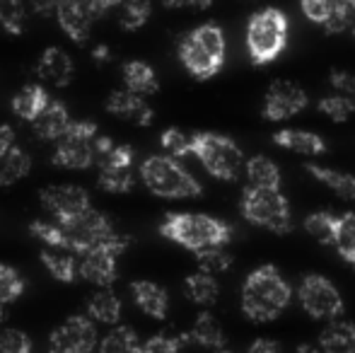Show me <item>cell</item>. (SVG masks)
<instances>
[{
  "mask_svg": "<svg viewBox=\"0 0 355 353\" xmlns=\"http://www.w3.org/2000/svg\"><path fill=\"white\" fill-rule=\"evenodd\" d=\"M288 15L281 8H263L247 22V51L254 66L276 61L288 46Z\"/></svg>",
  "mask_w": 355,
  "mask_h": 353,
  "instance_id": "4",
  "label": "cell"
},
{
  "mask_svg": "<svg viewBox=\"0 0 355 353\" xmlns=\"http://www.w3.org/2000/svg\"><path fill=\"white\" fill-rule=\"evenodd\" d=\"M249 3H259V0H249Z\"/></svg>",
  "mask_w": 355,
  "mask_h": 353,
  "instance_id": "56",
  "label": "cell"
},
{
  "mask_svg": "<svg viewBox=\"0 0 355 353\" xmlns=\"http://www.w3.org/2000/svg\"><path fill=\"white\" fill-rule=\"evenodd\" d=\"M218 353H232V351H225V349H223V351H218Z\"/></svg>",
  "mask_w": 355,
  "mask_h": 353,
  "instance_id": "54",
  "label": "cell"
},
{
  "mask_svg": "<svg viewBox=\"0 0 355 353\" xmlns=\"http://www.w3.org/2000/svg\"><path fill=\"white\" fill-rule=\"evenodd\" d=\"M329 80H331L334 94H341V97L351 99V102L355 104V76H353V73H346V71H331Z\"/></svg>",
  "mask_w": 355,
  "mask_h": 353,
  "instance_id": "45",
  "label": "cell"
},
{
  "mask_svg": "<svg viewBox=\"0 0 355 353\" xmlns=\"http://www.w3.org/2000/svg\"><path fill=\"white\" fill-rule=\"evenodd\" d=\"M319 112L327 114L331 121H348V117L355 114V104L341 94H329L319 102Z\"/></svg>",
  "mask_w": 355,
  "mask_h": 353,
  "instance_id": "41",
  "label": "cell"
},
{
  "mask_svg": "<svg viewBox=\"0 0 355 353\" xmlns=\"http://www.w3.org/2000/svg\"><path fill=\"white\" fill-rule=\"evenodd\" d=\"M24 293V281L17 268L0 264V305H10Z\"/></svg>",
  "mask_w": 355,
  "mask_h": 353,
  "instance_id": "39",
  "label": "cell"
},
{
  "mask_svg": "<svg viewBox=\"0 0 355 353\" xmlns=\"http://www.w3.org/2000/svg\"><path fill=\"white\" fill-rule=\"evenodd\" d=\"M97 346V329L87 315H73L49 336V353H92Z\"/></svg>",
  "mask_w": 355,
  "mask_h": 353,
  "instance_id": "13",
  "label": "cell"
},
{
  "mask_svg": "<svg viewBox=\"0 0 355 353\" xmlns=\"http://www.w3.org/2000/svg\"><path fill=\"white\" fill-rule=\"evenodd\" d=\"M136 153L128 143H114L109 136L94 141V165L99 170V187L112 193H126L136 187Z\"/></svg>",
  "mask_w": 355,
  "mask_h": 353,
  "instance_id": "6",
  "label": "cell"
},
{
  "mask_svg": "<svg viewBox=\"0 0 355 353\" xmlns=\"http://www.w3.org/2000/svg\"><path fill=\"white\" fill-rule=\"evenodd\" d=\"M141 349L138 334L131 327H114L102 341H99V351L102 353H136Z\"/></svg>",
  "mask_w": 355,
  "mask_h": 353,
  "instance_id": "34",
  "label": "cell"
},
{
  "mask_svg": "<svg viewBox=\"0 0 355 353\" xmlns=\"http://www.w3.org/2000/svg\"><path fill=\"white\" fill-rule=\"evenodd\" d=\"M121 298L112 291V288H97L92 295L87 298V317L99 325H116L121 320Z\"/></svg>",
  "mask_w": 355,
  "mask_h": 353,
  "instance_id": "21",
  "label": "cell"
},
{
  "mask_svg": "<svg viewBox=\"0 0 355 353\" xmlns=\"http://www.w3.org/2000/svg\"><path fill=\"white\" fill-rule=\"evenodd\" d=\"M234 257L225 252V247H211V250H201L196 252V264L203 273H225L230 266H232Z\"/></svg>",
  "mask_w": 355,
  "mask_h": 353,
  "instance_id": "38",
  "label": "cell"
},
{
  "mask_svg": "<svg viewBox=\"0 0 355 353\" xmlns=\"http://www.w3.org/2000/svg\"><path fill=\"white\" fill-rule=\"evenodd\" d=\"M71 121L73 119H71V112H68L66 104L58 102V99H49V104L42 109V114L32 121L34 136H37L39 141L56 143L58 138L68 131Z\"/></svg>",
  "mask_w": 355,
  "mask_h": 353,
  "instance_id": "18",
  "label": "cell"
},
{
  "mask_svg": "<svg viewBox=\"0 0 355 353\" xmlns=\"http://www.w3.org/2000/svg\"><path fill=\"white\" fill-rule=\"evenodd\" d=\"M159 143H162L164 153H167L169 157H174V160L191 155V136L184 133L182 128H167V131H162Z\"/></svg>",
  "mask_w": 355,
  "mask_h": 353,
  "instance_id": "40",
  "label": "cell"
},
{
  "mask_svg": "<svg viewBox=\"0 0 355 353\" xmlns=\"http://www.w3.org/2000/svg\"><path fill=\"white\" fill-rule=\"evenodd\" d=\"M119 24L126 32H136L150 19L153 12V0H121L119 3Z\"/></svg>",
  "mask_w": 355,
  "mask_h": 353,
  "instance_id": "33",
  "label": "cell"
},
{
  "mask_svg": "<svg viewBox=\"0 0 355 353\" xmlns=\"http://www.w3.org/2000/svg\"><path fill=\"white\" fill-rule=\"evenodd\" d=\"M27 3L37 15H53L58 0H27Z\"/></svg>",
  "mask_w": 355,
  "mask_h": 353,
  "instance_id": "50",
  "label": "cell"
},
{
  "mask_svg": "<svg viewBox=\"0 0 355 353\" xmlns=\"http://www.w3.org/2000/svg\"><path fill=\"white\" fill-rule=\"evenodd\" d=\"M191 155L201 160L206 172H211L215 179H225V182H234L244 167L242 148L223 133H191Z\"/></svg>",
  "mask_w": 355,
  "mask_h": 353,
  "instance_id": "7",
  "label": "cell"
},
{
  "mask_svg": "<svg viewBox=\"0 0 355 353\" xmlns=\"http://www.w3.org/2000/svg\"><path fill=\"white\" fill-rule=\"evenodd\" d=\"M136 353H141V349H138V351H136Z\"/></svg>",
  "mask_w": 355,
  "mask_h": 353,
  "instance_id": "57",
  "label": "cell"
},
{
  "mask_svg": "<svg viewBox=\"0 0 355 353\" xmlns=\"http://www.w3.org/2000/svg\"><path fill=\"white\" fill-rule=\"evenodd\" d=\"M355 22V0H334L331 12H329L327 22L322 24L329 34H343L353 27Z\"/></svg>",
  "mask_w": 355,
  "mask_h": 353,
  "instance_id": "35",
  "label": "cell"
},
{
  "mask_svg": "<svg viewBox=\"0 0 355 353\" xmlns=\"http://www.w3.org/2000/svg\"><path fill=\"white\" fill-rule=\"evenodd\" d=\"M56 225L61 230L63 247H68L75 255H85L87 250L114 240L119 235L114 230L112 221L94 208H87V211H83L75 218H68V221H56Z\"/></svg>",
  "mask_w": 355,
  "mask_h": 353,
  "instance_id": "9",
  "label": "cell"
},
{
  "mask_svg": "<svg viewBox=\"0 0 355 353\" xmlns=\"http://www.w3.org/2000/svg\"><path fill=\"white\" fill-rule=\"evenodd\" d=\"M99 128L94 121H71L68 131L56 141L51 162L63 170H87L94 165V141Z\"/></svg>",
  "mask_w": 355,
  "mask_h": 353,
  "instance_id": "10",
  "label": "cell"
},
{
  "mask_svg": "<svg viewBox=\"0 0 355 353\" xmlns=\"http://www.w3.org/2000/svg\"><path fill=\"white\" fill-rule=\"evenodd\" d=\"M37 73H39V80L42 83H49L53 87H66L71 85L73 80V61L63 49L58 46H49L46 51L42 53L37 63Z\"/></svg>",
  "mask_w": 355,
  "mask_h": 353,
  "instance_id": "19",
  "label": "cell"
},
{
  "mask_svg": "<svg viewBox=\"0 0 355 353\" xmlns=\"http://www.w3.org/2000/svg\"><path fill=\"white\" fill-rule=\"evenodd\" d=\"M247 177L252 187H266V189H281V170L273 160L263 155H257L247 160Z\"/></svg>",
  "mask_w": 355,
  "mask_h": 353,
  "instance_id": "31",
  "label": "cell"
},
{
  "mask_svg": "<svg viewBox=\"0 0 355 353\" xmlns=\"http://www.w3.org/2000/svg\"><path fill=\"white\" fill-rule=\"evenodd\" d=\"M42 261L56 281L73 283L78 278V255L66 247H44Z\"/></svg>",
  "mask_w": 355,
  "mask_h": 353,
  "instance_id": "25",
  "label": "cell"
},
{
  "mask_svg": "<svg viewBox=\"0 0 355 353\" xmlns=\"http://www.w3.org/2000/svg\"><path fill=\"white\" fill-rule=\"evenodd\" d=\"M143 184L162 198H193L201 196L203 187L187 167L179 165V160L169 155H150L141 162Z\"/></svg>",
  "mask_w": 355,
  "mask_h": 353,
  "instance_id": "5",
  "label": "cell"
},
{
  "mask_svg": "<svg viewBox=\"0 0 355 353\" xmlns=\"http://www.w3.org/2000/svg\"><path fill=\"white\" fill-rule=\"evenodd\" d=\"M39 201L51 213V221H68V218H75L92 208L89 193L75 184H51L39 191Z\"/></svg>",
  "mask_w": 355,
  "mask_h": 353,
  "instance_id": "14",
  "label": "cell"
},
{
  "mask_svg": "<svg viewBox=\"0 0 355 353\" xmlns=\"http://www.w3.org/2000/svg\"><path fill=\"white\" fill-rule=\"evenodd\" d=\"M126 247H128L126 235H116L114 240L92 247V250H87L85 255H80L78 273L85 278V281L94 283L97 288H109L114 281H116L119 257L123 255Z\"/></svg>",
  "mask_w": 355,
  "mask_h": 353,
  "instance_id": "12",
  "label": "cell"
},
{
  "mask_svg": "<svg viewBox=\"0 0 355 353\" xmlns=\"http://www.w3.org/2000/svg\"><path fill=\"white\" fill-rule=\"evenodd\" d=\"M107 112L119 119L136 123V126H150L153 123V107L145 102V97L131 92V89H114L107 97Z\"/></svg>",
  "mask_w": 355,
  "mask_h": 353,
  "instance_id": "17",
  "label": "cell"
},
{
  "mask_svg": "<svg viewBox=\"0 0 355 353\" xmlns=\"http://www.w3.org/2000/svg\"><path fill=\"white\" fill-rule=\"evenodd\" d=\"M121 73H123V83H126V89L141 94V97L155 94L159 89L157 73H155V68L150 66V63H145V61H128V63H123Z\"/></svg>",
  "mask_w": 355,
  "mask_h": 353,
  "instance_id": "26",
  "label": "cell"
},
{
  "mask_svg": "<svg viewBox=\"0 0 355 353\" xmlns=\"http://www.w3.org/2000/svg\"><path fill=\"white\" fill-rule=\"evenodd\" d=\"M0 27L8 34H22L27 27L24 0H0Z\"/></svg>",
  "mask_w": 355,
  "mask_h": 353,
  "instance_id": "36",
  "label": "cell"
},
{
  "mask_svg": "<svg viewBox=\"0 0 355 353\" xmlns=\"http://www.w3.org/2000/svg\"><path fill=\"white\" fill-rule=\"evenodd\" d=\"M300 305L312 320H336L343 315V298L338 288L319 273H307L297 288Z\"/></svg>",
  "mask_w": 355,
  "mask_h": 353,
  "instance_id": "11",
  "label": "cell"
},
{
  "mask_svg": "<svg viewBox=\"0 0 355 353\" xmlns=\"http://www.w3.org/2000/svg\"><path fill=\"white\" fill-rule=\"evenodd\" d=\"M242 216L252 225L266 227L278 235L293 230V211H290L288 198L281 193V189L252 187L249 184L242 193Z\"/></svg>",
  "mask_w": 355,
  "mask_h": 353,
  "instance_id": "8",
  "label": "cell"
},
{
  "mask_svg": "<svg viewBox=\"0 0 355 353\" xmlns=\"http://www.w3.org/2000/svg\"><path fill=\"white\" fill-rule=\"evenodd\" d=\"M49 99L51 97H49L46 87L42 83H29L12 97V112L15 117L24 119V121H34L49 104Z\"/></svg>",
  "mask_w": 355,
  "mask_h": 353,
  "instance_id": "24",
  "label": "cell"
},
{
  "mask_svg": "<svg viewBox=\"0 0 355 353\" xmlns=\"http://www.w3.org/2000/svg\"><path fill=\"white\" fill-rule=\"evenodd\" d=\"M187 336H189V341H196L198 346H206V349H213V351L225 349L223 327H220V322L206 310L196 317V322H193L191 332H189Z\"/></svg>",
  "mask_w": 355,
  "mask_h": 353,
  "instance_id": "29",
  "label": "cell"
},
{
  "mask_svg": "<svg viewBox=\"0 0 355 353\" xmlns=\"http://www.w3.org/2000/svg\"><path fill=\"white\" fill-rule=\"evenodd\" d=\"M32 339L24 332L0 327V353H32Z\"/></svg>",
  "mask_w": 355,
  "mask_h": 353,
  "instance_id": "42",
  "label": "cell"
},
{
  "mask_svg": "<svg viewBox=\"0 0 355 353\" xmlns=\"http://www.w3.org/2000/svg\"><path fill=\"white\" fill-rule=\"evenodd\" d=\"M331 3L334 0H300V8H302L304 17L314 24H324L331 12Z\"/></svg>",
  "mask_w": 355,
  "mask_h": 353,
  "instance_id": "44",
  "label": "cell"
},
{
  "mask_svg": "<svg viewBox=\"0 0 355 353\" xmlns=\"http://www.w3.org/2000/svg\"><path fill=\"white\" fill-rule=\"evenodd\" d=\"M159 235L191 252L225 247L232 240V227L206 213H167L159 223Z\"/></svg>",
  "mask_w": 355,
  "mask_h": 353,
  "instance_id": "2",
  "label": "cell"
},
{
  "mask_svg": "<svg viewBox=\"0 0 355 353\" xmlns=\"http://www.w3.org/2000/svg\"><path fill=\"white\" fill-rule=\"evenodd\" d=\"M15 146V131L8 123H0V155H3L8 148Z\"/></svg>",
  "mask_w": 355,
  "mask_h": 353,
  "instance_id": "49",
  "label": "cell"
},
{
  "mask_svg": "<svg viewBox=\"0 0 355 353\" xmlns=\"http://www.w3.org/2000/svg\"><path fill=\"white\" fill-rule=\"evenodd\" d=\"M247 353H283V346L276 339H257Z\"/></svg>",
  "mask_w": 355,
  "mask_h": 353,
  "instance_id": "48",
  "label": "cell"
},
{
  "mask_svg": "<svg viewBox=\"0 0 355 353\" xmlns=\"http://www.w3.org/2000/svg\"><path fill=\"white\" fill-rule=\"evenodd\" d=\"M304 170L309 172L317 182L327 184L336 196L346 198V201H355V177L346 175V172H338L331 170V167H322V165H314V162H307Z\"/></svg>",
  "mask_w": 355,
  "mask_h": 353,
  "instance_id": "30",
  "label": "cell"
},
{
  "mask_svg": "<svg viewBox=\"0 0 355 353\" xmlns=\"http://www.w3.org/2000/svg\"><path fill=\"white\" fill-rule=\"evenodd\" d=\"M5 320H8V310H5V305H0V327H3Z\"/></svg>",
  "mask_w": 355,
  "mask_h": 353,
  "instance_id": "53",
  "label": "cell"
},
{
  "mask_svg": "<svg viewBox=\"0 0 355 353\" xmlns=\"http://www.w3.org/2000/svg\"><path fill=\"white\" fill-rule=\"evenodd\" d=\"M131 293L136 305L153 320H164L169 312V295L162 286L153 281H133Z\"/></svg>",
  "mask_w": 355,
  "mask_h": 353,
  "instance_id": "20",
  "label": "cell"
},
{
  "mask_svg": "<svg viewBox=\"0 0 355 353\" xmlns=\"http://www.w3.org/2000/svg\"><path fill=\"white\" fill-rule=\"evenodd\" d=\"M119 3H121V0H85V5L89 8V12L94 15V19L104 17V15H109L112 10H116Z\"/></svg>",
  "mask_w": 355,
  "mask_h": 353,
  "instance_id": "46",
  "label": "cell"
},
{
  "mask_svg": "<svg viewBox=\"0 0 355 353\" xmlns=\"http://www.w3.org/2000/svg\"><path fill=\"white\" fill-rule=\"evenodd\" d=\"M179 61L196 80L218 76L225 63V32L215 22L191 29L179 42Z\"/></svg>",
  "mask_w": 355,
  "mask_h": 353,
  "instance_id": "3",
  "label": "cell"
},
{
  "mask_svg": "<svg viewBox=\"0 0 355 353\" xmlns=\"http://www.w3.org/2000/svg\"><path fill=\"white\" fill-rule=\"evenodd\" d=\"M319 349L324 353H355V325L348 320H331L319 336Z\"/></svg>",
  "mask_w": 355,
  "mask_h": 353,
  "instance_id": "23",
  "label": "cell"
},
{
  "mask_svg": "<svg viewBox=\"0 0 355 353\" xmlns=\"http://www.w3.org/2000/svg\"><path fill=\"white\" fill-rule=\"evenodd\" d=\"M304 230L322 245H334V232H336V216L331 213H309L304 218Z\"/></svg>",
  "mask_w": 355,
  "mask_h": 353,
  "instance_id": "37",
  "label": "cell"
},
{
  "mask_svg": "<svg viewBox=\"0 0 355 353\" xmlns=\"http://www.w3.org/2000/svg\"><path fill=\"white\" fill-rule=\"evenodd\" d=\"M293 288L273 264L254 268L242 286V312L252 322H273L290 305Z\"/></svg>",
  "mask_w": 355,
  "mask_h": 353,
  "instance_id": "1",
  "label": "cell"
},
{
  "mask_svg": "<svg viewBox=\"0 0 355 353\" xmlns=\"http://www.w3.org/2000/svg\"><path fill=\"white\" fill-rule=\"evenodd\" d=\"M273 143L285 148V150L300 153V155H322L327 153V143L319 133L300 131V128H283L273 133Z\"/></svg>",
  "mask_w": 355,
  "mask_h": 353,
  "instance_id": "22",
  "label": "cell"
},
{
  "mask_svg": "<svg viewBox=\"0 0 355 353\" xmlns=\"http://www.w3.org/2000/svg\"><path fill=\"white\" fill-rule=\"evenodd\" d=\"M32 170V157L19 146H12L0 155V187H12Z\"/></svg>",
  "mask_w": 355,
  "mask_h": 353,
  "instance_id": "28",
  "label": "cell"
},
{
  "mask_svg": "<svg viewBox=\"0 0 355 353\" xmlns=\"http://www.w3.org/2000/svg\"><path fill=\"white\" fill-rule=\"evenodd\" d=\"M53 15H56L61 29L73 39V42L83 44L89 39L92 24H94V15L89 12L85 0H58Z\"/></svg>",
  "mask_w": 355,
  "mask_h": 353,
  "instance_id": "16",
  "label": "cell"
},
{
  "mask_svg": "<svg viewBox=\"0 0 355 353\" xmlns=\"http://www.w3.org/2000/svg\"><path fill=\"white\" fill-rule=\"evenodd\" d=\"M334 247L338 255L355 268V213L336 216V232H334Z\"/></svg>",
  "mask_w": 355,
  "mask_h": 353,
  "instance_id": "32",
  "label": "cell"
},
{
  "mask_svg": "<svg viewBox=\"0 0 355 353\" xmlns=\"http://www.w3.org/2000/svg\"><path fill=\"white\" fill-rule=\"evenodd\" d=\"M295 353H324L319 346H312V344H302V346H297V351Z\"/></svg>",
  "mask_w": 355,
  "mask_h": 353,
  "instance_id": "52",
  "label": "cell"
},
{
  "mask_svg": "<svg viewBox=\"0 0 355 353\" xmlns=\"http://www.w3.org/2000/svg\"><path fill=\"white\" fill-rule=\"evenodd\" d=\"M184 341H189V336H174V334H155L150 336L145 344H141V353H179Z\"/></svg>",
  "mask_w": 355,
  "mask_h": 353,
  "instance_id": "43",
  "label": "cell"
},
{
  "mask_svg": "<svg viewBox=\"0 0 355 353\" xmlns=\"http://www.w3.org/2000/svg\"><path fill=\"white\" fill-rule=\"evenodd\" d=\"M184 293H187V298L193 305L211 307L220 298V286H218V281H215V276L198 271V273L187 276V281H184Z\"/></svg>",
  "mask_w": 355,
  "mask_h": 353,
  "instance_id": "27",
  "label": "cell"
},
{
  "mask_svg": "<svg viewBox=\"0 0 355 353\" xmlns=\"http://www.w3.org/2000/svg\"><path fill=\"white\" fill-rule=\"evenodd\" d=\"M351 29H353V34H355V22H353V27H351Z\"/></svg>",
  "mask_w": 355,
  "mask_h": 353,
  "instance_id": "55",
  "label": "cell"
},
{
  "mask_svg": "<svg viewBox=\"0 0 355 353\" xmlns=\"http://www.w3.org/2000/svg\"><path fill=\"white\" fill-rule=\"evenodd\" d=\"M94 58H97V63H104V61L109 58V49H107V46L94 49Z\"/></svg>",
  "mask_w": 355,
  "mask_h": 353,
  "instance_id": "51",
  "label": "cell"
},
{
  "mask_svg": "<svg viewBox=\"0 0 355 353\" xmlns=\"http://www.w3.org/2000/svg\"><path fill=\"white\" fill-rule=\"evenodd\" d=\"M164 8H191V10H208L213 5V0H162Z\"/></svg>",
  "mask_w": 355,
  "mask_h": 353,
  "instance_id": "47",
  "label": "cell"
},
{
  "mask_svg": "<svg viewBox=\"0 0 355 353\" xmlns=\"http://www.w3.org/2000/svg\"><path fill=\"white\" fill-rule=\"evenodd\" d=\"M307 92L300 85L290 80H276L271 83L266 92V102H263V117L268 121H283V119L297 117L304 107H307Z\"/></svg>",
  "mask_w": 355,
  "mask_h": 353,
  "instance_id": "15",
  "label": "cell"
}]
</instances>
